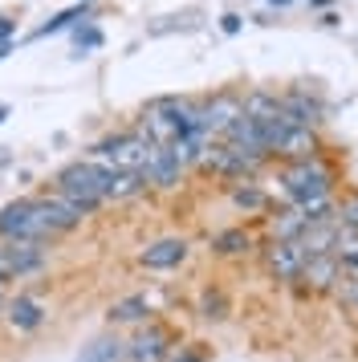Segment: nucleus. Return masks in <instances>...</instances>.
I'll use <instances>...</instances> for the list:
<instances>
[{"instance_id": "f257e3e1", "label": "nucleus", "mask_w": 358, "mask_h": 362, "mask_svg": "<svg viewBox=\"0 0 358 362\" xmlns=\"http://www.w3.org/2000/svg\"><path fill=\"white\" fill-rule=\"evenodd\" d=\"M110 180H114L110 167L94 163V159H81V163H69L62 175H57V192L86 216V212H98V208L106 204Z\"/></svg>"}, {"instance_id": "f03ea898", "label": "nucleus", "mask_w": 358, "mask_h": 362, "mask_svg": "<svg viewBox=\"0 0 358 362\" xmlns=\"http://www.w3.org/2000/svg\"><path fill=\"white\" fill-rule=\"evenodd\" d=\"M53 232L57 228L49 224V212L41 199H16V204H8L0 212V236H8V240H33V245H41Z\"/></svg>"}, {"instance_id": "7ed1b4c3", "label": "nucleus", "mask_w": 358, "mask_h": 362, "mask_svg": "<svg viewBox=\"0 0 358 362\" xmlns=\"http://www.w3.org/2000/svg\"><path fill=\"white\" fill-rule=\"evenodd\" d=\"M151 151H155L151 139H143L139 131H122V134H114V139H106V143H98L90 159L110 167V171H143Z\"/></svg>"}, {"instance_id": "20e7f679", "label": "nucleus", "mask_w": 358, "mask_h": 362, "mask_svg": "<svg viewBox=\"0 0 358 362\" xmlns=\"http://www.w3.org/2000/svg\"><path fill=\"white\" fill-rule=\"evenodd\" d=\"M265 264H269V273L277 281H301V273L309 264V252L301 240H273L265 248Z\"/></svg>"}, {"instance_id": "39448f33", "label": "nucleus", "mask_w": 358, "mask_h": 362, "mask_svg": "<svg viewBox=\"0 0 358 362\" xmlns=\"http://www.w3.org/2000/svg\"><path fill=\"white\" fill-rule=\"evenodd\" d=\"M139 261L146 269H175V264L187 261V240H179V236H167V240H155V245L143 248V257Z\"/></svg>"}, {"instance_id": "423d86ee", "label": "nucleus", "mask_w": 358, "mask_h": 362, "mask_svg": "<svg viewBox=\"0 0 358 362\" xmlns=\"http://www.w3.org/2000/svg\"><path fill=\"white\" fill-rule=\"evenodd\" d=\"M241 110H244V102H236V98H228V94H220V98H212L208 106H204V134H224L236 118H241Z\"/></svg>"}, {"instance_id": "0eeeda50", "label": "nucleus", "mask_w": 358, "mask_h": 362, "mask_svg": "<svg viewBox=\"0 0 358 362\" xmlns=\"http://www.w3.org/2000/svg\"><path fill=\"white\" fill-rule=\"evenodd\" d=\"M179 171H183V167L171 159V151H167V147H155V151H151V159H146V167L139 171V175H143L151 187H175V183H179Z\"/></svg>"}, {"instance_id": "6e6552de", "label": "nucleus", "mask_w": 358, "mask_h": 362, "mask_svg": "<svg viewBox=\"0 0 358 362\" xmlns=\"http://www.w3.org/2000/svg\"><path fill=\"white\" fill-rule=\"evenodd\" d=\"M130 362H163L167 358V329L163 326H146L134 342L127 346Z\"/></svg>"}, {"instance_id": "1a4fd4ad", "label": "nucleus", "mask_w": 358, "mask_h": 362, "mask_svg": "<svg viewBox=\"0 0 358 362\" xmlns=\"http://www.w3.org/2000/svg\"><path fill=\"white\" fill-rule=\"evenodd\" d=\"M281 110H285V118H289L293 127H313V122L322 118V106L309 98L306 90H293V94H285V98H281Z\"/></svg>"}, {"instance_id": "9d476101", "label": "nucleus", "mask_w": 358, "mask_h": 362, "mask_svg": "<svg viewBox=\"0 0 358 362\" xmlns=\"http://www.w3.org/2000/svg\"><path fill=\"white\" fill-rule=\"evenodd\" d=\"M4 248H8V261H13L16 277H29V273H37L45 264V248L33 245V240H8Z\"/></svg>"}, {"instance_id": "9b49d317", "label": "nucleus", "mask_w": 358, "mask_h": 362, "mask_svg": "<svg viewBox=\"0 0 358 362\" xmlns=\"http://www.w3.org/2000/svg\"><path fill=\"white\" fill-rule=\"evenodd\" d=\"M342 277V261L334 257V252H322V257H309L306 273H301V281H309L313 289H330V285H338Z\"/></svg>"}, {"instance_id": "f8f14e48", "label": "nucleus", "mask_w": 358, "mask_h": 362, "mask_svg": "<svg viewBox=\"0 0 358 362\" xmlns=\"http://www.w3.org/2000/svg\"><path fill=\"white\" fill-rule=\"evenodd\" d=\"M146 313H151L146 297L143 293H130V297H122V301H114L106 317H110V326H130V322H146Z\"/></svg>"}, {"instance_id": "ddd939ff", "label": "nucleus", "mask_w": 358, "mask_h": 362, "mask_svg": "<svg viewBox=\"0 0 358 362\" xmlns=\"http://www.w3.org/2000/svg\"><path fill=\"white\" fill-rule=\"evenodd\" d=\"M313 151H318L313 131H309V127H289V134H285V143L277 147V155H289L293 163H297V159H313Z\"/></svg>"}, {"instance_id": "4468645a", "label": "nucleus", "mask_w": 358, "mask_h": 362, "mask_svg": "<svg viewBox=\"0 0 358 362\" xmlns=\"http://www.w3.org/2000/svg\"><path fill=\"white\" fill-rule=\"evenodd\" d=\"M309 228V216L301 208H285L273 216V240H301Z\"/></svg>"}, {"instance_id": "2eb2a0df", "label": "nucleus", "mask_w": 358, "mask_h": 362, "mask_svg": "<svg viewBox=\"0 0 358 362\" xmlns=\"http://www.w3.org/2000/svg\"><path fill=\"white\" fill-rule=\"evenodd\" d=\"M122 354H127V342H118V338H94V342L81 350L78 362H122Z\"/></svg>"}, {"instance_id": "dca6fc26", "label": "nucleus", "mask_w": 358, "mask_h": 362, "mask_svg": "<svg viewBox=\"0 0 358 362\" xmlns=\"http://www.w3.org/2000/svg\"><path fill=\"white\" fill-rule=\"evenodd\" d=\"M41 305L33 301V297H16V301H8V322H13L16 329H37L41 326Z\"/></svg>"}, {"instance_id": "f3484780", "label": "nucleus", "mask_w": 358, "mask_h": 362, "mask_svg": "<svg viewBox=\"0 0 358 362\" xmlns=\"http://www.w3.org/2000/svg\"><path fill=\"white\" fill-rule=\"evenodd\" d=\"M212 248H216L220 257H241V252L253 248V236H248L244 228H224L216 240H212Z\"/></svg>"}, {"instance_id": "a211bd4d", "label": "nucleus", "mask_w": 358, "mask_h": 362, "mask_svg": "<svg viewBox=\"0 0 358 362\" xmlns=\"http://www.w3.org/2000/svg\"><path fill=\"white\" fill-rule=\"evenodd\" d=\"M146 187V180L139 175V171H114V180H110V192H106V199H130V196H139Z\"/></svg>"}, {"instance_id": "6ab92c4d", "label": "nucleus", "mask_w": 358, "mask_h": 362, "mask_svg": "<svg viewBox=\"0 0 358 362\" xmlns=\"http://www.w3.org/2000/svg\"><path fill=\"white\" fill-rule=\"evenodd\" d=\"M281 110V98L277 94H265V90H253L248 98H244V115H253V118H269Z\"/></svg>"}, {"instance_id": "aec40b11", "label": "nucleus", "mask_w": 358, "mask_h": 362, "mask_svg": "<svg viewBox=\"0 0 358 362\" xmlns=\"http://www.w3.org/2000/svg\"><path fill=\"white\" fill-rule=\"evenodd\" d=\"M86 17H90V8H86V4H74V8H65V13H57V17L49 21V25H41V29H37V37L62 33V29H69L74 21H86Z\"/></svg>"}, {"instance_id": "412c9836", "label": "nucleus", "mask_w": 358, "mask_h": 362, "mask_svg": "<svg viewBox=\"0 0 358 362\" xmlns=\"http://www.w3.org/2000/svg\"><path fill=\"white\" fill-rule=\"evenodd\" d=\"M232 204H236V208H244V212H260L269 199H265V192H260V187L244 183V187H232Z\"/></svg>"}, {"instance_id": "4be33fe9", "label": "nucleus", "mask_w": 358, "mask_h": 362, "mask_svg": "<svg viewBox=\"0 0 358 362\" xmlns=\"http://www.w3.org/2000/svg\"><path fill=\"white\" fill-rule=\"evenodd\" d=\"M102 45V29L98 25H81V29H74V49L78 53H90Z\"/></svg>"}, {"instance_id": "5701e85b", "label": "nucleus", "mask_w": 358, "mask_h": 362, "mask_svg": "<svg viewBox=\"0 0 358 362\" xmlns=\"http://www.w3.org/2000/svg\"><path fill=\"white\" fill-rule=\"evenodd\" d=\"M338 224L350 228V232H358V192H350V196L338 204Z\"/></svg>"}, {"instance_id": "b1692460", "label": "nucleus", "mask_w": 358, "mask_h": 362, "mask_svg": "<svg viewBox=\"0 0 358 362\" xmlns=\"http://www.w3.org/2000/svg\"><path fill=\"white\" fill-rule=\"evenodd\" d=\"M334 289H338L342 301H346V305L358 313V273H346V277H338V285H334Z\"/></svg>"}, {"instance_id": "393cba45", "label": "nucleus", "mask_w": 358, "mask_h": 362, "mask_svg": "<svg viewBox=\"0 0 358 362\" xmlns=\"http://www.w3.org/2000/svg\"><path fill=\"white\" fill-rule=\"evenodd\" d=\"M200 310H204V317H224V293H204V301H200Z\"/></svg>"}, {"instance_id": "a878e982", "label": "nucleus", "mask_w": 358, "mask_h": 362, "mask_svg": "<svg viewBox=\"0 0 358 362\" xmlns=\"http://www.w3.org/2000/svg\"><path fill=\"white\" fill-rule=\"evenodd\" d=\"M220 29H224L228 37H236L244 29V17H241V13H224V17H220Z\"/></svg>"}, {"instance_id": "bb28decb", "label": "nucleus", "mask_w": 358, "mask_h": 362, "mask_svg": "<svg viewBox=\"0 0 358 362\" xmlns=\"http://www.w3.org/2000/svg\"><path fill=\"white\" fill-rule=\"evenodd\" d=\"M16 273H13V261H8V248H0V285L4 281H13Z\"/></svg>"}, {"instance_id": "cd10ccee", "label": "nucleus", "mask_w": 358, "mask_h": 362, "mask_svg": "<svg viewBox=\"0 0 358 362\" xmlns=\"http://www.w3.org/2000/svg\"><path fill=\"white\" fill-rule=\"evenodd\" d=\"M167 362H204L200 354H192V350H179V354H171Z\"/></svg>"}, {"instance_id": "c85d7f7f", "label": "nucleus", "mask_w": 358, "mask_h": 362, "mask_svg": "<svg viewBox=\"0 0 358 362\" xmlns=\"http://www.w3.org/2000/svg\"><path fill=\"white\" fill-rule=\"evenodd\" d=\"M8 37H13V21L0 17V41H8Z\"/></svg>"}, {"instance_id": "c756f323", "label": "nucleus", "mask_w": 358, "mask_h": 362, "mask_svg": "<svg viewBox=\"0 0 358 362\" xmlns=\"http://www.w3.org/2000/svg\"><path fill=\"white\" fill-rule=\"evenodd\" d=\"M8 53H13V41H0V62H4Z\"/></svg>"}, {"instance_id": "7c9ffc66", "label": "nucleus", "mask_w": 358, "mask_h": 362, "mask_svg": "<svg viewBox=\"0 0 358 362\" xmlns=\"http://www.w3.org/2000/svg\"><path fill=\"white\" fill-rule=\"evenodd\" d=\"M269 4H277V8H285V4H293V0H269Z\"/></svg>"}, {"instance_id": "2f4dec72", "label": "nucleus", "mask_w": 358, "mask_h": 362, "mask_svg": "<svg viewBox=\"0 0 358 362\" xmlns=\"http://www.w3.org/2000/svg\"><path fill=\"white\" fill-rule=\"evenodd\" d=\"M4 118H8V110H4V106H0V122H4Z\"/></svg>"}]
</instances>
